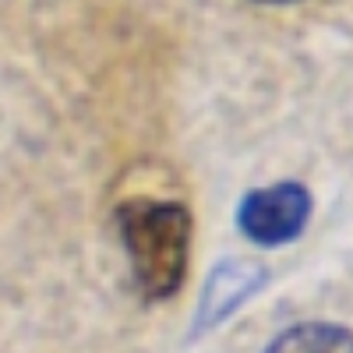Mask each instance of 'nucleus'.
Here are the masks:
<instances>
[{"instance_id":"obj_3","label":"nucleus","mask_w":353,"mask_h":353,"mask_svg":"<svg viewBox=\"0 0 353 353\" xmlns=\"http://www.w3.org/2000/svg\"><path fill=\"white\" fill-rule=\"evenodd\" d=\"M265 279H269V272H265L261 265H254V261H244V258L223 261L219 269L209 276V283H205L201 307L194 314V325L198 329L219 325V321L230 318L248 297H254V293L265 286Z\"/></svg>"},{"instance_id":"obj_2","label":"nucleus","mask_w":353,"mask_h":353,"mask_svg":"<svg viewBox=\"0 0 353 353\" xmlns=\"http://www.w3.org/2000/svg\"><path fill=\"white\" fill-rule=\"evenodd\" d=\"M237 219H241V230L251 241H258L265 248L286 244L293 237H301V230L307 226L311 194H307L304 184H293V181L261 188V191L244 198Z\"/></svg>"},{"instance_id":"obj_4","label":"nucleus","mask_w":353,"mask_h":353,"mask_svg":"<svg viewBox=\"0 0 353 353\" xmlns=\"http://www.w3.org/2000/svg\"><path fill=\"white\" fill-rule=\"evenodd\" d=\"M265 353H353V332L329 321H311L283 332Z\"/></svg>"},{"instance_id":"obj_5","label":"nucleus","mask_w":353,"mask_h":353,"mask_svg":"<svg viewBox=\"0 0 353 353\" xmlns=\"http://www.w3.org/2000/svg\"><path fill=\"white\" fill-rule=\"evenodd\" d=\"M265 4H290V0H265Z\"/></svg>"},{"instance_id":"obj_1","label":"nucleus","mask_w":353,"mask_h":353,"mask_svg":"<svg viewBox=\"0 0 353 353\" xmlns=\"http://www.w3.org/2000/svg\"><path fill=\"white\" fill-rule=\"evenodd\" d=\"M117 233L134 283L149 301H166L184 286L191 254V212L184 205L131 198L117 209Z\"/></svg>"}]
</instances>
